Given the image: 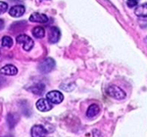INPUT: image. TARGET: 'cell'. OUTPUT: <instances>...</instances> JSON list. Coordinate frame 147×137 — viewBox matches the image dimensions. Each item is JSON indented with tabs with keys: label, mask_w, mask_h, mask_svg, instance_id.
<instances>
[{
	"label": "cell",
	"mask_w": 147,
	"mask_h": 137,
	"mask_svg": "<svg viewBox=\"0 0 147 137\" xmlns=\"http://www.w3.org/2000/svg\"><path fill=\"white\" fill-rule=\"evenodd\" d=\"M4 29V21L0 19V30H2Z\"/></svg>",
	"instance_id": "19"
},
{
	"label": "cell",
	"mask_w": 147,
	"mask_h": 137,
	"mask_svg": "<svg viewBox=\"0 0 147 137\" xmlns=\"http://www.w3.org/2000/svg\"><path fill=\"white\" fill-rule=\"evenodd\" d=\"M99 112H100V107L97 104H92L88 107L86 111V117L88 119H94L98 116Z\"/></svg>",
	"instance_id": "10"
},
{
	"label": "cell",
	"mask_w": 147,
	"mask_h": 137,
	"mask_svg": "<svg viewBox=\"0 0 147 137\" xmlns=\"http://www.w3.org/2000/svg\"><path fill=\"white\" fill-rule=\"evenodd\" d=\"M17 42L23 45V48L25 51H30L34 47V40H32V37H30L27 34H20L17 36Z\"/></svg>",
	"instance_id": "3"
},
{
	"label": "cell",
	"mask_w": 147,
	"mask_h": 137,
	"mask_svg": "<svg viewBox=\"0 0 147 137\" xmlns=\"http://www.w3.org/2000/svg\"><path fill=\"white\" fill-rule=\"evenodd\" d=\"M44 89H45V85L43 83H41V82H38V83L34 84L32 86H30L28 88V91L32 92L35 95H41L43 93Z\"/></svg>",
	"instance_id": "12"
},
{
	"label": "cell",
	"mask_w": 147,
	"mask_h": 137,
	"mask_svg": "<svg viewBox=\"0 0 147 137\" xmlns=\"http://www.w3.org/2000/svg\"><path fill=\"white\" fill-rule=\"evenodd\" d=\"M136 15L142 18L147 17V3H143L137 7L136 9Z\"/></svg>",
	"instance_id": "14"
},
{
	"label": "cell",
	"mask_w": 147,
	"mask_h": 137,
	"mask_svg": "<svg viewBox=\"0 0 147 137\" xmlns=\"http://www.w3.org/2000/svg\"><path fill=\"white\" fill-rule=\"evenodd\" d=\"M0 74L4 75H9V77L16 75L18 74V68L14 65H6L3 68H0Z\"/></svg>",
	"instance_id": "7"
},
{
	"label": "cell",
	"mask_w": 147,
	"mask_h": 137,
	"mask_svg": "<svg viewBox=\"0 0 147 137\" xmlns=\"http://www.w3.org/2000/svg\"><path fill=\"white\" fill-rule=\"evenodd\" d=\"M7 9H8V4H7L6 2L0 1V15L5 13L7 11Z\"/></svg>",
	"instance_id": "17"
},
{
	"label": "cell",
	"mask_w": 147,
	"mask_h": 137,
	"mask_svg": "<svg viewBox=\"0 0 147 137\" xmlns=\"http://www.w3.org/2000/svg\"><path fill=\"white\" fill-rule=\"evenodd\" d=\"M32 34L36 38H43L44 35H45V30L42 27H35L32 30Z\"/></svg>",
	"instance_id": "15"
},
{
	"label": "cell",
	"mask_w": 147,
	"mask_h": 137,
	"mask_svg": "<svg viewBox=\"0 0 147 137\" xmlns=\"http://www.w3.org/2000/svg\"><path fill=\"white\" fill-rule=\"evenodd\" d=\"M46 98L48 99L52 104H60L64 100V95L60 91L54 90V91L48 92V93L46 94Z\"/></svg>",
	"instance_id": "4"
},
{
	"label": "cell",
	"mask_w": 147,
	"mask_h": 137,
	"mask_svg": "<svg viewBox=\"0 0 147 137\" xmlns=\"http://www.w3.org/2000/svg\"><path fill=\"white\" fill-rule=\"evenodd\" d=\"M55 68V61L52 58H46L44 59L42 62L39 63L38 67V71L41 74H48L53 71V68Z\"/></svg>",
	"instance_id": "1"
},
{
	"label": "cell",
	"mask_w": 147,
	"mask_h": 137,
	"mask_svg": "<svg viewBox=\"0 0 147 137\" xmlns=\"http://www.w3.org/2000/svg\"><path fill=\"white\" fill-rule=\"evenodd\" d=\"M35 106H36L37 110L40 111V112H48L52 109V103L47 98H40L35 104Z\"/></svg>",
	"instance_id": "5"
},
{
	"label": "cell",
	"mask_w": 147,
	"mask_h": 137,
	"mask_svg": "<svg viewBox=\"0 0 147 137\" xmlns=\"http://www.w3.org/2000/svg\"><path fill=\"white\" fill-rule=\"evenodd\" d=\"M47 134V131L45 130L42 126L40 124H37V126H34L32 127V131H30V135L32 137H40V136H44Z\"/></svg>",
	"instance_id": "11"
},
{
	"label": "cell",
	"mask_w": 147,
	"mask_h": 137,
	"mask_svg": "<svg viewBox=\"0 0 147 137\" xmlns=\"http://www.w3.org/2000/svg\"><path fill=\"white\" fill-rule=\"evenodd\" d=\"M25 11H26V9L23 5H16V6H13L10 9L9 14H10V16H12V17H14V18H20L25 14Z\"/></svg>",
	"instance_id": "9"
},
{
	"label": "cell",
	"mask_w": 147,
	"mask_h": 137,
	"mask_svg": "<svg viewBox=\"0 0 147 137\" xmlns=\"http://www.w3.org/2000/svg\"><path fill=\"white\" fill-rule=\"evenodd\" d=\"M2 46L5 47V48H10V47L13 46V39L11 38L10 36H4L3 38H2Z\"/></svg>",
	"instance_id": "16"
},
{
	"label": "cell",
	"mask_w": 147,
	"mask_h": 137,
	"mask_svg": "<svg viewBox=\"0 0 147 137\" xmlns=\"http://www.w3.org/2000/svg\"><path fill=\"white\" fill-rule=\"evenodd\" d=\"M107 93L110 97H112L114 99H117V100H124L125 98V96H127L125 92L117 85L109 86L107 89Z\"/></svg>",
	"instance_id": "2"
},
{
	"label": "cell",
	"mask_w": 147,
	"mask_h": 137,
	"mask_svg": "<svg viewBox=\"0 0 147 137\" xmlns=\"http://www.w3.org/2000/svg\"><path fill=\"white\" fill-rule=\"evenodd\" d=\"M19 122V116L17 114H8L7 116V124L9 126V128H13Z\"/></svg>",
	"instance_id": "13"
},
{
	"label": "cell",
	"mask_w": 147,
	"mask_h": 137,
	"mask_svg": "<svg viewBox=\"0 0 147 137\" xmlns=\"http://www.w3.org/2000/svg\"><path fill=\"white\" fill-rule=\"evenodd\" d=\"M30 21L32 23H40V24H45L48 22V17L45 14L41 13H34L30 15Z\"/></svg>",
	"instance_id": "8"
},
{
	"label": "cell",
	"mask_w": 147,
	"mask_h": 137,
	"mask_svg": "<svg viewBox=\"0 0 147 137\" xmlns=\"http://www.w3.org/2000/svg\"><path fill=\"white\" fill-rule=\"evenodd\" d=\"M127 7L134 8V7H136L137 4H138V0H127Z\"/></svg>",
	"instance_id": "18"
},
{
	"label": "cell",
	"mask_w": 147,
	"mask_h": 137,
	"mask_svg": "<svg viewBox=\"0 0 147 137\" xmlns=\"http://www.w3.org/2000/svg\"><path fill=\"white\" fill-rule=\"evenodd\" d=\"M4 82H5V79H4L2 77H0V85H1L2 83H4Z\"/></svg>",
	"instance_id": "20"
},
{
	"label": "cell",
	"mask_w": 147,
	"mask_h": 137,
	"mask_svg": "<svg viewBox=\"0 0 147 137\" xmlns=\"http://www.w3.org/2000/svg\"><path fill=\"white\" fill-rule=\"evenodd\" d=\"M61 37V32L58 28L51 27L48 32V41L50 43H57Z\"/></svg>",
	"instance_id": "6"
}]
</instances>
